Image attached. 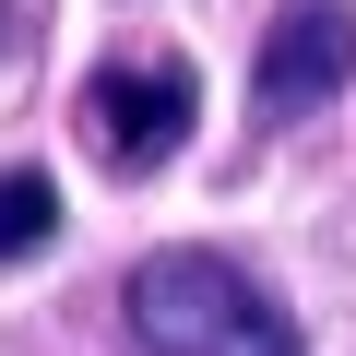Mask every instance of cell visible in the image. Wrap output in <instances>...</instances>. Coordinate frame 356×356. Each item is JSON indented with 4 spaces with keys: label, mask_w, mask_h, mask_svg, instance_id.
<instances>
[{
    "label": "cell",
    "mask_w": 356,
    "mask_h": 356,
    "mask_svg": "<svg viewBox=\"0 0 356 356\" xmlns=\"http://www.w3.org/2000/svg\"><path fill=\"white\" fill-rule=\"evenodd\" d=\"M191 119H202L191 60H107L83 83V143H95L107 178H154L178 143H191Z\"/></svg>",
    "instance_id": "7a4b0ae2"
},
{
    "label": "cell",
    "mask_w": 356,
    "mask_h": 356,
    "mask_svg": "<svg viewBox=\"0 0 356 356\" xmlns=\"http://www.w3.org/2000/svg\"><path fill=\"white\" fill-rule=\"evenodd\" d=\"M344 83H356V13L344 0H285L273 36H261V60H250V107L261 119H309Z\"/></svg>",
    "instance_id": "3957f363"
},
{
    "label": "cell",
    "mask_w": 356,
    "mask_h": 356,
    "mask_svg": "<svg viewBox=\"0 0 356 356\" xmlns=\"http://www.w3.org/2000/svg\"><path fill=\"white\" fill-rule=\"evenodd\" d=\"M0 24H13V0H0Z\"/></svg>",
    "instance_id": "5b68a950"
},
{
    "label": "cell",
    "mask_w": 356,
    "mask_h": 356,
    "mask_svg": "<svg viewBox=\"0 0 356 356\" xmlns=\"http://www.w3.org/2000/svg\"><path fill=\"white\" fill-rule=\"evenodd\" d=\"M60 238V178L48 166H0V261H36Z\"/></svg>",
    "instance_id": "277c9868"
},
{
    "label": "cell",
    "mask_w": 356,
    "mask_h": 356,
    "mask_svg": "<svg viewBox=\"0 0 356 356\" xmlns=\"http://www.w3.org/2000/svg\"><path fill=\"white\" fill-rule=\"evenodd\" d=\"M131 332L154 356H297V321L214 250H154L131 273Z\"/></svg>",
    "instance_id": "6da1fadb"
}]
</instances>
